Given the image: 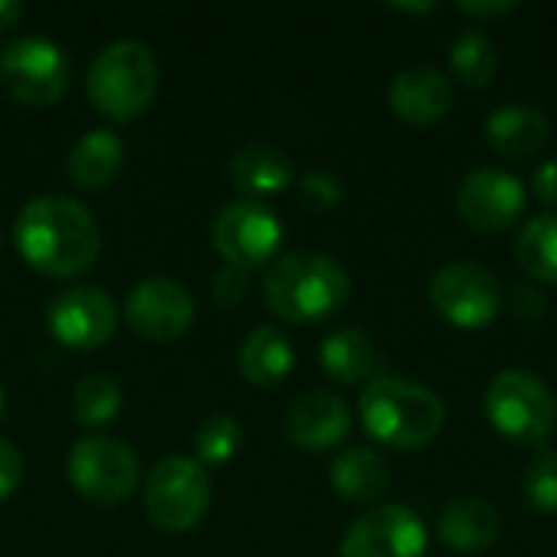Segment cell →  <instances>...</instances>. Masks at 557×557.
<instances>
[{
  "label": "cell",
  "instance_id": "6",
  "mask_svg": "<svg viewBox=\"0 0 557 557\" xmlns=\"http://www.w3.org/2000/svg\"><path fill=\"white\" fill-rule=\"evenodd\" d=\"M212 483L199 460L173 454L153 463L144 486V506L153 525L163 532H189L209 509Z\"/></svg>",
  "mask_w": 557,
  "mask_h": 557
},
{
  "label": "cell",
  "instance_id": "31",
  "mask_svg": "<svg viewBox=\"0 0 557 557\" xmlns=\"http://www.w3.org/2000/svg\"><path fill=\"white\" fill-rule=\"evenodd\" d=\"M503 304H509V313L516 320H539L548 307L542 287H535V284H512L509 294L503 297Z\"/></svg>",
  "mask_w": 557,
  "mask_h": 557
},
{
  "label": "cell",
  "instance_id": "12",
  "mask_svg": "<svg viewBox=\"0 0 557 557\" xmlns=\"http://www.w3.org/2000/svg\"><path fill=\"white\" fill-rule=\"evenodd\" d=\"M49 333L69 349H98L117 330V307L111 294L91 284L65 287L46 310Z\"/></svg>",
  "mask_w": 557,
  "mask_h": 557
},
{
  "label": "cell",
  "instance_id": "7",
  "mask_svg": "<svg viewBox=\"0 0 557 557\" xmlns=\"http://www.w3.org/2000/svg\"><path fill=\"white\" fill-rule=\"evenodd\" d=\"M0 78L3 88L23 104H55L72 82V62L65 49L39 33L20 36L0 52Z\"/></svg>",
  "mask_w": 557,
  "mask_h": 557
},
{
  "label": "cell",
  "instance_id": "23",
  "mask_svg": "<svg viewBox=\"0 0 557 557\" xmlns=\"http://www.w3.org/2000/svg\"><path fill=\"white\" fill-rule=\"evenodd\" d=\"M294 369V349L287 343V336L274 326H255L242 346H238V372L258 385H277L281 379H287Z\"/></svg>",
  "mask_w": 557,
  "mask_h": 557
},
{
  "label": "cell",
  "instance_id": "35",
  "mask_svg": "<svg viewBox=\"0 0 557 557\" xmlns=\"http://www.w3.org/2000/svg\"><path fill=\"white\" fill-rule=\"evenodd\" d=\"M23 16V7L16 0H0V29H10Z\"/></svg>",
  "mask_w": 557,
  "mask_h": 557
},
{
  "label": "cell",
  "instance_id": "16",
  "mask_svg": "<svg viewBox=\"0 0 557 557\" xmlns=\"http://www.w3.org/2000/svg\"><path fill=\"white\" fill-rule=\"evenodd\" d=\"M388 104L408 124H434L454 108V85L441 69L411 65L395 75L388 88Z\"/></svg>",
  "mask_w": 557,
  "mask_h": 557
},
{
  "label": "cell",
  "instance_id": "33",
  "mask_svg": "<svg viewBox=\"0 0 557 557\" xmlns=\"http://www.w3.org/2000/svg\"><path fill=\"white\" fill-rule=\"evenodd\" d=\"M532 183H535V196H539L548 209H557V157H548V160L539 163Z\"/></svg>",
  "mask_w": 557,
  "mask_h": 557
},
{
  "label": "cell",
  "instance_id": "22",
  "mask_svg": "<svg viewBox=\"0 0 557 557\" xmlns=\"http://www.w3.org/2000/svg\"><path fill=\"white\" fill-rule=\"evenodd\" d=\"M330 483L346 503L366 506V503H375L379 496H385L392 473H388L385 457L375 454L372 447H349L333 460Z\"/></svg>",
  "mask_w": 557,
  "mask_h": 557
},
{
  "label": "cell",
  "instance_id": "24",
  "mask_svg": "<svg viewBox=\"0 0 557 557\" xmlns=\"http://www.w3.org/2000/svg\"><path fill=\"white\" fill-rule=\"evenodd\" d=\"M516 261L532 281L557 284V212H542L525 222L516 235Z\"/></svg>",
  "mask_w": 557,
  "mask_h": 557
},
{
  "label": "cell",
  "instance_id": "28",
  "mask_svg": "<svg viewBox=\"0 0 557 557\" xmlns=\"http://www.w3.org/2000/svg\"><path fill=\"white\" fill-rule=\"evenodd\" d=\"M525 506L535 512H557V450H542L532 457L522 476Z\"/></svg>",
  "mask_w": 557,
  "mask_h": 557
},
{
  "label": "cell",
  "instance_id": "18",
  "mask_svg": "<svg viewBox=\"0 0 557 557\" xmlns=\"http://www.w3.org/2000/svg\"><path fill=\"white\" fill-rule=\"evenodd\" d=\"M548 137H552V124H548L545 111H539L535 104H525V101L503 104L486 117L490 147L512 160L542 153Z\"/></svg>",
  "mask_w": 557,
  "mask_h": 557
},
{
  "label": "cell",
  "instance_id": "34",
  "mask_svg": "<svg viewBox=\"0 0 557 557\" xmlns=\"http://www.w3.org/2000/svg\"><path fill=\"white\" fill-rule=\"evenodd\" d=\"M457 10L467 16L493 20V16H506V13L519 10V3L516 0H463V3H457Z\"/></svg>",
  "mask_w": 557,
  "mask_h": 557
},
{
  "label": "cell",
  "instance_id": "3",
  "mask_svg": "<svg viewBox=\"0 0 557 557\" xmlns=\"http://www.w3.org/2000/svg\"><path fill=\"white\" fill-rule=\"evenodd\" d=\"M359 418L379 444L392 450H421L437 441L447 411L434 388L398 375H379L359 398Z\"/></svg>",
  "mask_w": 557,
  "mask_h": 557
},
{
  "label": "cell",
  "instance_id": "25",
  "mask_svg": "<svg viewBox=\"0 0 557 557\" xmlns=\"http://www.w3.org/2000/svg\"><path fill=\"white\" fill-rule=\"evenodd\" d=\"M450 69H454V75H457L460 85H467V88H486L493 82L496 69H499V55H496L493 39L483 29H476V26L463 29L450 42Z\"/></svg>",
  "mask_w": 557,
  "mask_h": 557
},
{
  "label": "cell",
  "instance_id": "10",
  "mask_svg": "<svg viewBox=\"0 0 557 557\" xmlns=\"http://www.w3.org/2000/svg\"><path fill=\"white\" fill-rule=\"evenodd\" d=\"M281 219L255 202V199H235L225 202L212 219V245L215 251L238 268H258L271 261L281 248Z\"/></svg>",
  "mask_w": 557,
  "mask_h": 557
},
{
  "label": "cell",
  "instance_id": "1",
  "mask_svg": "<svg viewBox=\"0 0 557 557\" xmlns=\"http://www.w3.org/2000/svg\"><path fill=\"white\" fill-rule=\"evenodd\" d=\"M20 255L49 277H75L88 271L101 251V225L72 196L46 193L29 199L13 222Z\"/></svg>",
  "mask_w": 557,
  "mask_h": 557
},
{
  "label": "cell",
  "instance_id": "36",
  "mask_svg": "<svg viewBox=\"0 0 557 557\" xmlns=\"http://www.w3.org/2000/svg\"><path fill=\"white\" fill-rule=\"evenodd\" d=\"M395 10H405V13H431L434 3H395Z\"/></svg>",
  "mask_w": 557,
  "mask_h": 557
},
{
  "label": "cell",
  "instance_id": "4",
  "mask_svg": "<svg viewBox=\"0 0 557 557\" xmlns=\"http://www.w3.org/2000/svg\"><path fill=\"white\" fill-rule=\"evenodd\" d=\"M157 85V59L140 39H114L101 46L88 69V98L101 114L114 121L137 117L153 101Z\"/></svg>",
  "mask_w": 557,
  "mask_h": 557
},
{
  "label": "cell",
  "instance_id": "11",
  "mask_svg": "<svg viewBox=\"0 0 557 557\" xmlns=\"http://www.w3.org/2000/svg\"><path fill=\"white\" fill-rule=\"evenodd\" d=\"M428 529L421 516L398 503H382L362 512L343 535L339 557H421Z\"/></svg>",
  "mask_w": 557,
  "mask_h": 557
},
{
  "label": "cell",
  "instance_id": "37",
  "mask_svg": "<svg viewBox=\"0 0 557 557\" xmlns=\"http://www.w3.org/2000/svg\"><path fill=\"white\" fill-rule=\"evenodd\" d=\"M3 411H7V392H3V385H0V418H3Z\"/></svg>",
  "mask_w": 557,
  "mask_h": 557
},
{
  "label": "cell",
  "instance_id": "8",
  "mask_svg": "<svg viewBox=\"0 0 557 557\" xmlns=\"http://www.w3.org/2000/svg\"><path fill=\"white\" fill-rule=\"evenodd\" d=\"M503 284L476 261H450L431 281L434 310L457 330H483L503 310Z\"/></svg>",
  "mask_w": 557,
  "mask_h": 557
},
{
  "label": "cell",
  "instance_id": "15",
  "mask_svg": "<svg viewBox=\"0 0 557 557\" xmlns=\"http://www.w3.org/2000/svg\"><path fill=\"white\" fill-rule=\"evenodd\" d=\"M349 428H352V414L346 401L333 392H304L300 398H294L284 418L287 441L313 454L339 447Z\"/></svg>",
  "mask_w": 557,
  "mask_h": 557
},
{
  "label": "cell",
  "instance_id": "9",
  "mask_svg": "<svg viewBox=\"0 0 557 557\" xmlns=\"http://www.w3.org/2000/svg\"><path fill=\"white\" fill-rule=\"evenodd\" d=\"M69 483L88 503L117 506L137 486V457L117 437H82L69 450Z\"/></svg>",
  "mask_w": 557,
  "mask_h": 557
},
{
  "label": "cell",
  "instance_id": "17",
  "mask_svg": "<svg viewBox=\"0 0 557 557\" xmlns=\"http://www.w3.org/2000/svg\"><path fill=\"white\" fill-rule=\"evenodd\" d=\"M320 362L326 369L330 379L343 382V385H359V382H375L379 375H385V356L375 346V339L359 330V326H339L333 330L323 346H320Z\"/></svg>",
  "mask_w": 557,
  "mask_h": 557
},
{
  "label": "cell",
  "instance_id": "13",
  "mask_svg": "<svg viewBox=\"0 0 557 557\" xmlns=\"http://www.w3.org/2000/svg\"><path fill=\"white\" fill-rule=\"evenodd\" d=\"M193 294L173 277H147L124 300L127 326L150 343H170L183 336L193 323Z\"/></svg>",
  "mask_w": 557,
  "mask_h": 557
},
{
  "label": "cell",
  "instance_id": "5",
  "mask_svg": "<svg viewBox=\"0 0 557 557\" xmlns=\"http://www.w3.org/2000/svg\"><path fill=\"white\" fill-rule=\"evenodd\" d=\"M483 408L490 424L522 447H542L557 424V405L548 385L525 369L499 372L486 388Z\"/></svg>",
  "mask_w": 557,
  "mask_h": 557
},
{
  "label": "cell",
  "instance_id": "2",
  "mask_svg": "<svg viewBox=\"0 0 557 557\" xmlns=\"http://www.w3.org/2000/svg\"><path fill=\"white\" fill-rule=\"evenodd\" d=\"M352 294L349 271L323 251H290L264 271L268 307L290 323H317L336 317Z\"/></svg>",
  "mask_w": 557,
  "mask_h": 557
},
{
  "label": "cell",
  "instance_id": "26",
  "mask_svg": "<svg viewBox=\"0 0 557 557\" xmlns=\"http://www.w3.org/2000/svg\"><path fill=\"white\" fill-rule=\"evenodd\" d=\"M121 405H124L121 385L111 375H101V372L78 379V385L72 392V418L82 428H101V424L114 421Z\"/></svg>",
  "mask_w": 557,
  "mask_h": 557
},
{
  "label": "cell",
  "instance_id": "30",
  "mask_svg": "<svg viewBox=\"0 0 557 557\" xmlns=\"http://www.w3.org/2000/svg\"><path fill=\"white\" fill-rule=\"evenodd\" d=\"M245 294H248V268H238V264H222V271L215 274V281H212V297H215V304H222V307H235V304H242L245 300Z\"/></svg>",
  "mask_w": 557,
  "mask_h": 557
},
{
  "label": "cell",
  "instance_id": "20",
  "mask_svg": "<svg viewBox=\"0 0 557 557\" xmlns=\"http://www.w3.org/2000/svg\"><path fill=\"white\" fill-rule=\"evenodd\" d=\"M121 166H124V140L104 127H91L88 134H82L65 157V173L78 189L111 186Z\"/></svg>",
  "mask_w": 557,
  "mask_h": 557
},
{
  "label": "cell",
  "instance_id": "21",
  "mask_svg": "<svg viewBox=\"0 0 557 557\" xmlns=\"http://www.w3.org/2000/svg\"><path fill=\"white\" fill-rule=\"evenodd\" d=\"M225 173H228L232 186L248 193V196L281 193L290 183V176H294L287 153L281 147H274V144H264V140L238 147L228 157V170Z\"/></svg>",
  "mask_w": 557,
  "mask_h": 557
},
{
  "label": "cell",
  "instance_id": "29",
  "mask_svg": "<svg viewBox=\"0 0 557 557\" xmlns=\"http://www.w3.org/2000/svg\"><path fill=\"white\" fill-rule=\"evenodd\" d=\"M297 196L310 212H330L343 202V183L326 170H313L297 183Z\"/></svg>",
  "mask_w": 557,
  "mask_h": 557
},
{
  "label": "cell",
  "instance_id": "19",
  "mask_svg": "<svg viewBox=\"0 0 557 557\" xmlns=\"http://www.w3.org/2000/svg\"><path fill=\"white\" fill-rule=\"evenodd\" d=\"M437 535L447 548H454L460 555H480L499 542L503 519L486 499L463 496L444 509V516L437 522Z\"/></svg>",
  "mask_w": 557,
  "mask_h": 557
},
{
  "label": "cell",
  "instance_id": "32",
  "mask_svg": "<svg viewBox=\"0 0 557 557\" xmlns=\"http://www.w3.org/2000/svg\"><path fill=\"white\" fill-rule=\"evenodd\" d=\"M23 473H26V463H23V454L0 437V503L10 499L20 483H23Z\"/></svg>",
  "mask_w": 557,
  "mask_h": 557
},
{
  "label": "cell",
  "instance_id": "27",
  "mask_svg": "<svg viewBox=\"0 0 557 557\" xmlns=\"http://www.w3.org/2000/svg\"><path fill=\"white\" fill-rule=\"evenodd\" d=\"M242 424L232 418V414H209L199 428H196V454H199V463L202 467H212V463H225L238 454L242 447Z\"/></svg>",
  "mask_w": 557,
  "mask_h": 557
},
{
  "label": "cell",
  "instance_id": "14",
  "mask_svg": "<svg viewBox=\"0 0 557 557\" xmlns=\"http://www.w3.org/2000/svg\"><path fill=\"white\" fill-rule=\"evenodd\" d=\"M525 186L516 173L483 166L463 176L457 189V212L476 232H506L525 209Z\"/></svg>",
  "mask_w": 557,
  "mask_h": 557
}]
</instances>
